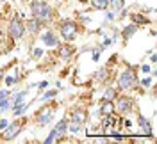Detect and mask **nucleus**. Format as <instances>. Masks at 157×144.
I'll list each match as a JSON object with an SVG mask.
<instances>
[{
  "mask_svg": "<svg viewBox=\"0 0 157 144\" xmlns=\"http://www.w3.org/2000/svg\"><path fill=\"white\" fill-rule=\"evenodd\" d=\"M139 78H137V66L132 64H125V69L120 73L116 80V89L121 93H128V91H136L139 89Z\"/></svg>",
  "mask_w": 157,
  "mask_h": 144,
  "instance_id": "obj_1",
  "label": "nucleus"
},
{
  "mask_svg": "<svg viewBox=\"0 0 157 144\" xmlns=\"http://www.w3.org/2000/svg\"><path fill=\"white\" fill-rule=\"evenodd\" d=\"M30 16L38 18L43 25H50L56 18V13L47 0H32L30 2Z\"/></svg>",
  "mask_w": 157,
  "mask_h": 144,
  "instance_id": "obj_2",
  "label": "nucleus"
},
{
  "mask_svg": "<svg viewBox=\"0 0 157 144\" xmlns=\"http://www.w3.org/2000/svg\"><path fill=\"white\" fill-rule=\"evenodd\" d=\"M57 29H59V34H61L63 41L73 43V41L78 38V34H80V30H82V25H78L77 21L71 20V18H64L57 23Z\"/></svg>",
  "mask_w": 157,
  "mask_h": 144,
  "instance_id": "obj_3",
  "label": "nucleus"
},
{
  "mask_svg": "<svg viewBox=\"0 0 157 144\" xmlns=\"http://www.w3.org/2000/svg\"><path fill=\"white\" fill-rule=\"evenodd\" d=\"M27 121H29V119H27L25 116H18L14 121H11L9 125L0 132V141H2V142L14 141V139L23 132V128H25V125H27Z\"/></svg>",
  "mask_w": 157,
  "mask_h": 144,
  "instance_id": "obj_4",
  "label": "nucleus"
},
{
  "mask_svg": "<svg viewBox=\"0 0 157 144\" xmlns=\"http://www.w3.org/2000/svg\"><path fill=\"white\" fill-rule=\"evenodd\" d=\"M56 109H57V103L52 102L48 105L41 107L39 110H36V114H34V123H36V126L45 128L47 125H50L52 119H54V114H56Z\"/></svg>",
  "mask_w": 157,
  "mask_h": 144,
  "instance_id": "obj_5",
  "label": "nucleus"
},
{
  "mask_svg": "<svg viewBox=\"0 0 157 144\" xmlns=\"http://www.w3.org/2000/svg\"><path fill=\"white\" fill-rule=\"evenodd\" d=\"M23 36H25V21L20 14H14L7 23V38L11 41H20Z\"/></svg>",
  "mask_w": 157,
  "mask_h": 144,
  "instance_id": "obj_6",
  "label": "nucleus"
},
{
  "mask_svg": "<svg viewBox=\"0 0 157 144\" xmlns=\"http://www.w3.org/2000/svg\"><path fill=\"white\" fill-rule=\"evenodd\" d=\"M114 107H116V110L120 112V116L125 117V116L132 114L136 110V100L128 94H118L116 100H114Z\"/></svg>",
  "mask_w": 157,
  "mask_h": 144,
  "instance_id": "obj_7",
  "label": "nucleus"
},
{
  "mask_svg": "<svg viewBox=\"0 0 157 144\" xmlns=\"http://www.w3.org/2000/svg\"><path fill=\"white\" fill-rule=\"evenodd\" d=\"M57 55L61 61H64V62H68V61H71L73 59V55H75V52H77V48L73 46V43H59L57 46Z\"/></svg>",
  "mask_w": 157,
  "mask_h": 144,
  "instance_id": "obj_8",
  "label": "nucleus"
},
{
  "mask_svg": "<svg viewBox=\"0 0 157 144\" xmlns=\"http://www.w3.org/2000/svg\"><path fill=\"white\" fill-rule=\"evenodd\" d=\"M39 38H41V41H43V45L47 48H56L61 43L59 41V36L56 30L52 29H47V30H41V34H39Z\"/></svg>",
  "mask_w": 157,
  "mask_h": 144,
  "instance_id": "obj_9",
  "label": "nucleus"
},
{
  "mask_svg": "<svg viewBox=\"0 0 157 144\" xmlns=\"http://www.w3.org/2000/svg\"><path fill=\"white\" fill-rule=\"evenodd\" d=\"M68 119L73 121V123H78V125L84 126L86 123H88V110L82 109V107H73V109L70 110V114H68Z\"/></svg>",
  "mask_w": 157,
  "mask_h": 144,
  "instance_id": "obj_10",
  "label": "nucleus"
},
{
  "mask_svg": "<svg viewBox=\"0 0 157 144\" xmlns=\"http://www.w3.org/2000/svg\"><path fill=\"white\" fill-rule=\"evenodd\" d=\"M43 29H45V25H43L38 18L30 16L29 20H25V32H29L30 36H39Z\"/></svg>",
  "mask_w": 157,
  "mask_h": 144,
  "instance_id": "obj_11",
  "label": "nucleus"
},
{
  "mask_svg": "<svg viewBox=\"0 0 157 144\" xmlns=\"http://www.w3.org/2000/svg\"><path fill=\"white\" fill-rule=\"evenodd\" d=\"M68 123H70L68 116H63L57 123H56L54 130H56V134H57V142L66 139V134H68Z\"/></svg>",
  "mask_w": 157,
  "mask_h": 144,
  "instance_id": "obj_12",
  "label": "nucleus"
},
{
  "mask_svg": "<svg viewBox=\"0 0 157 144\" xmlns=\"http://www.w3.org/2000/svg\"><path fill=\"white\" fill-rule=\"evenodd\" d=\"M139 30V25H136V23H128V25H125V27H121V30H120V36H121V41H123V45H127L130 39L136 36V32Z\"/></svg>",
  "mask_w": 157,
  "mask_h": 144,
  "instance_id": "obj_13",
  "label": "nucleus"
},
{
  "mask_svg": "<svg viewBox=\"0 0 157 144\" xmlns=\"http://www.w3.org/2000/svg\"><path fill=\"white\" fill-rule=\"evenodd\" d=\"M137 126H139V134L141 135H154V128H152V123H150V119H147L145 116H137Z\"/></svg>",
  "mask_w": 157,
  "mask_h": 144,
  "instance_id": "obj_14",
  "label": "nucleus"
},
{
  "mask_svg": "<svg viewBox=\"0 0 157 144\" xmlns=\"http://www.w3.org/2000/svg\"><path fill=\"white\" fill-rule=\"evenodd\" d=\"M93 78L97 80L98 84H107L109 80H111V68H109V64L98 68L97 71L93 73Z\"/></svg>",
  "mask_w": 157,
  "mask_h": 144,
  "instance_id": "obj_15",
  "label": "nucleus"
},
{
  "mask_svg": "<svg viewBox=\"0 0 157 144\" xmlns=\"http://www.w3.org/2000/svg\"><path fill=\"white\" fill-rule=\"evenodd\" d=\"M100 117H104V116H111L116 112V107H114V102H109V100H102L100 102Z\"/></svg>",
  "mask_w": 157,
  "mask_h": 144,
  "instance_id": "obj_16",
  "label": "nucleus"
},
{
  "mask_svg": "<svg viewBox=\"0 0 157 144\" xmlns=\"http://www.w3.org/2000/svg\"><path fill=\"white\" fill-rule=\"evenodd\" d=\"M128 18H130L132 23H136V25H139V27L145 25V23H150V20H148L143 13H130V11H128Z\"/></svg>",
  "mask_w": 157,
  "mask_h": 144,
  "instance_id": "obj_17",
  "label": "nucleus"
},
{
  "mask_svg": "<svg viewBox=\"0 0 157 144\" xmlns=\"http://www.w3.org/2000/svg\"><path fill=\"white\" fill-rule=\"evenodd\" d=\"M29 94V89L25 87V89H20V91H16L13 96H9L11 98V105H16V103H21V102H25V96Z\"/></svg>",
  "mask_w": 157,
  "mask_h": 144,
  "instance_id": "obj_18",
  "label": "nucleus"
},
{
  "mask_svg": "<svg viewBox=\"0 0 157 144\" xmlns=\"http://www.w3.org/2000/svg\"><path fill=\"white\" fill-rule=\"evenodd\" d=\"M118 94H120V91L116 89V86H107V87H105V91H104V94H102V100L114 102Z\"/></svg>",
  "mask_w": 157,
  "mask_h": 144,
  "instance_id": "obj_19",
  "label": "nucleus"
},
{
  "mask_svg": "<svg viewBox=\"0 0 157 144\" xmlns=\"http://www.w3.org/2000/svg\"><path fill=\"white\" fill-rule=\"evenodd\" d=\"M29 102H21V103H16V105H11V112L14 117H18V116H23V112L29 109Z\"/></svg>",
  "mask_w": 157,
  "mask_h": 144,
  "instance_id": "obj_20",
  "label": "nucleus"
},
{
  "mask_svg": "<svg viewBox=\"0 0 157 144\" xmlns=\"http://www.w3.org/2000/svg\"><path fill=\"white\" fill-rule=\"evenodd\" d=\"M91 2V9L95 11H105L109 7V0H89Z\"/></svg>",
  "mask_w": 157,
  "mask_h": 144,
  "instance_id": "obj_21",
  "label": "nucleus"
},
{
  "mask_svg": "<svg viewBox=\"0 0 157 144\" xmlns=\"http://www.w3.org/2000/svg\"><path fill=\"white\" fill-rule=\"evenodd\" d=\"M54 96H57V89H48V87H47V89L43 91V94L39 96L38 100L39 102H48V100H52Z\"/></svg>",
  "mask_w": 157,
  "mask_h": 144,
  "instance_id": "obj_22",
  "label": "nucleus"
},
{
  "mask_svg": "<svg viewBox=\"0 0 157 144\" xmlns=\"http://www.w3.org/2000/svg\"><path fill=\"white\" fill-rule=\"evenodd\" d=\"M123 7H125V0H109V7L107 9L114 11L116 14H118V11L123 9Z\"/></svg>",
  "mask_w": 157,
  "mask_h": 144,
  "instance_id": "obj_23",
  "label": "nucleus"
},
{
  "mask_svg": "<svg viewBox=\"0 0 157 144\" xmlns=\"http://www.w3.org/2000/svg\"><path fill=\"white\" fill-rule=\"evenodd\" d=\"M82 132V125H78V123H73V121H70L68 123V134L71 135H77Z\"/></svg>",
  "mask_w": 157,
  "mask_h": 144,
  "instance_id": "obj_24",
  "label": "nucleus"
},
{
  "mask_svg": "<svg viewBox=\"0 0 157 144\" xmlns=\"http://www.w3.org/2000/svg\"><path fill=\"white\" fill-rule=\"evenodd\" d=\"M7 110H11V98L9 96L0 100V114L2 112H7Z\"/></svg>",
  "mask_w": 157,
  "mask_h": 144,
  "instance_id": "obj_25",
  "label": "nucleus"
},
{
  "mask_svg": "<svg viewBox=\"0 0 157 144\" xmlns=\"http://www.w3.org/2000/svg\"><path fill=\"white\" fill-rule=\"evenodd\" d=\"M152 82H154V77H145V78H141L137 84H139V87H141V89H148V87L154 86Z\"/></svg>",
  "mask_w": 157,
  "mask_h": 144,
  "instance_id": "obj_26",
  "label": "nucleus"
},
{
  "mask_svg": "<svg viewBox=\"0 0 157 144\" xmlns=\"http://www.w3.org/2000/svg\"><path fill=\"white\" fill-rule=\"evenodd\" d=\"M54 142H57V134H56V130L52 128L50 134L45 137V144H54Z\"/></svg>",
  "mask_w": 157,
  "mask_h": 144,
  "instance_id": "obj_27",
  "label": "nucleus"
},
{
  "mask_svg": "<svg viewBox=\"0 0 157 144\" xmlns=\"http://www.w3.org/2000/svg\"><path fill=\"white\" fill-rule=\"evenodd\" d=\"M113 43H114V41H113V38H104V41H102V43H100V45H98L97 48H98V50H102V52H104V50H105L107 46H111Z\"/></svg>",
  "mask_w": 157,
  "mask_h": 144,
  "instance_id": "obj_28",
  "label": "nucleus"
},
{
  "mask_svg": "<svg viewBox=\"0 0 157 144\" xmlns=\"http://www.w3.org/2000/svg\"><path fill=\"white\" fill-rule=\"evenodd\" d=\"M116 20V13L114 11H111V9H105V21H114Z\"/></svg>",
  "mask_w": 157,
  "mask_h": 144,
  "instance_id": "obj_29",
  "label": "nucleus"
},
{
  "mask_svg": "<svg viewBox=\"0 0 157 144\" xmlns=\"http://www.w3.org/2000/svg\"><path fill=\"white\" fill-rule=\"evenodd\" d=\"M48 84H50L48 80H41V82H38V86H36V87L39 89V93H43V91L48 87Z\"/></svg>",
  "mask_w": 157,
  "mask_h": 144,
  "instance_id": "obj_30",
  "label": "nucleus"
},
{
  "mask_svg": "<svg viewBox=\"0 0 157 144\" xmlns=\"http://www.w3.org/2000/svg\"><path fill=\"white\" fill-rule=\"evenodd\" d=\"M100 54H102V50H98V48H93V62H98L100 61Z\"/></svg>",
  "mask_w": 157,
  "mask_h": 144,
  "instance_id": "obj_31",
  "label": "nucleus"
},
{
  "mask_svg": "<svg viewBox=\"0 0 157 144\" xmlns=\"http://www.w3.org/2000/svg\"><path fill=\"white\" fill-rule=\"evenodd\" d=\"M139 71H141L143 75H148V73L152 71V68L148 66V64H141V66H139Z\"/></svg>",
  "mask_w": 157,
  "mask_h": 144,
  "instance_id": "obj_32",
  "label": "nucleus"
},
{
  "mask_svg": "<svg viewBox=\"0 0 157 144\" xmlns=\"http://www.w3.org/2000/svg\"><path fill=\"white\" fill-rule=\"evenodd\" d=\"M4 82H6V86L7 87H13L16 82H14V77H4Z\"/></svg>",
  "mask_w": 157,
  "mask_h": 144,
  "instance_id": "obj_33",
  "label": "nucleus"
},
{
  "mask_svg": "<svg viewBox=\"0 0 157 144\" xmlns=\"http://www.w3.org/2000/svg\"><path fill=\"white\" fill-rule=\"evenodd\" d=\"M43 48H34V59H41L43 57Z\"/></svg>",
  "mask_w": 157,
  "mask_h": 144,
  "instance_id": "obj_34",
  "label": "nucleus"
},
{
  "mask_svg": "<svg viewBox=\"0 0 157 144\" xmlns=\"http://www.w3.org/2000/svg\"><path fill=\"white\" fill-rule=\"evenodd\" d=\"M121 123H123V125H125V130H128V132H132V121H130V119H123V121H121Z\"/></svg>",
  "mask_w": 157,
  "mask_h": 144,
  "instance_id": "obj_35",
  "label": "nucleus"
},
{
  "mask_svg": "<svg viewBox=\"0 0 157 144\" xmlns=\"http://www.w3.org/2000/svg\"><path fill=\"white\" fill-rule=\"evenodd\" d=\"M7 96H11V93L7 89H0V100H2V98H7Z\"/></svg>",
  "mask_w": 157,
  "mask_h": 144,
  "instance_id": "obj_36",
  "label": "nucleus"
},
{
  "mask_svg": "<svg viewBox=\"0 0 157 144\" xmlns=\"http://www.w3.org/2000/svg\"><path fill=\"white\" fill-rule=\"evenodd\" d=\"M7 125H9V121H7V119H2V117H0V132H2V130H4V128H6Z\"/></svg>",
  "mask_w": 157,
  "mask_h": 144,
  "instance_id": "obj_37",
  "label": "nucleus"
},
{
  "mask_svg": "<svg viewBox=\"0 0 157 144\" xmlns=\"http://www.w3.org/2000/svg\"><path fill=\"white\" fill-rule=\"evenodd\" d=\"M4 77H6V68H0V82H2Z\"/></svg>",
  "mask_w": 157,
  "mask_h": 144,
  "instance_id": "obj_38",
  "label": "nucleus"
},
{
  "mask_svg": "<svg viewBox=\"0 0 157 144\" xmlns=\"http://www.w3.org/2000/svg\"><path fill=\"white\" fill-rule=\"evenodd\" d=\"M150 61H152V62H154V64H155V61H157V55H155V54H154V52H152V54H150Z\"/></svg>",
  "mask_w": 157,
  "mask_h": 144,
  "instance_id": "obj_39",
  "label": "nucleus"
},
{
  "mask_svg": "<svg viewBox=\"0 0 157 144\" xmlns=\"http://www.w3.org/2000/svg\"><path fill=\"white\" fill-rule=\"evenodd\" d=\"M0 2H4V0H0Z\"/></svg>",
  "mask_w": 157,
  "mask_h": 144,
  "instance_id": "obj_40",
  "label": "nucleus"
},
{
  "mask_svg": "<svg viewBox=\"0 0 157 144\" xmlns=\"http://www.w3.org/2000/svg\"><path fill=\"white\" fill-rule=\"evenodd\" d=\"M0 117H2V114H0Z\"/></svg>",
  "mask_w": 157,
  "mask_h": 144,
  "instance_id": "obj_41",
  "label": "nucleus"
}]
</instances>
